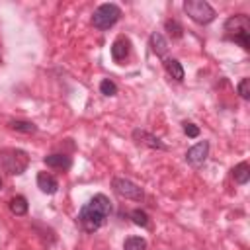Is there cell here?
<instances>
[{
	"label": "cell",
	"instance_id": "obj_1",
	"mask_svg": "<svg viewBox=\"0 0 250 250\" xmlns=\"http://www.w3.org/2000/svg\"><path fill=\"white\" fill-rule=\"evenodd\" d=\"M109 213H111V201L104 193H98L80 209L78 221L86 232H96L109 217Z\"/></svg>",
	"mask_w": 250,
	"mask_h": 250
},
{
	"label": "cell",
	"instance_id": "obj_2",
	"mask_svg": "<svg viewBox=\"0 0 250 250\" xmlns=\"http://www.w3.org/2000/svg\"><path fill=\"white\" fill-rule=\"evenodd\" d=\"M225 31H227V37L232 39L234 43H238L242 49H250V21L244 14H236V16H230L227 21H225Z\"/></svg>",
	"mask_w": 250,
	"mask_h": 250
},
{
	"label": "cell",
	"instance_id": "obj_3",
	"mask_svg": "<svg viewBox=\"0 0 250 250\" xmlns=\"http://www.w3.org/2000/svg\"><path fill=\"white\" fill-rule=\"evenodd\" d=\"M121 18V8L117 4H102L96 8L94 16H92V23L98 29H109L117 20Z\"/></svg>",
	"mask_w": 250,
	"mask_h": 250
},
{
	"label": "cell",
	"instance_id": "obj_4",
	"mask_svg": "<svg viewBox=\"0 0 250 250\" xmlns=\"http://www.w3.org/2000/svg\"><path fill=\"white\" fill-rule=\"evenodd\" d=\"M184 12L195 21V23H209L215 20V10L205 0H186Z\"/></svg>",
	"mask_w": 250,
	"mask_h": 250
},
{
	"label": "cell",
	"instance_id": "obj_5",
	"mask_svg": "<svg viewBox=\"0 0 250 250\" xmlns=\"http://www.w3.org/2000/svg\"><path fill=\"white\" fill-rule=\"evenodd\" d=\"M27 154L23 152V150H16V148H12V150H4L2 154H0V164H2V168L8 172V174H14V176H18V174H21L25 168H27Z\"/></svg>",
	"mask_w": 250,
	"mask_h": 250
},
{
	"label": "cell",
	"instance_id": "obj_6",
	"mask_svg": "<svg viewBox=\"0 0 250 250\" xmlns=\"http://www.w3.org/2000/svg\"><path fill=\"white\" fill-rule=\"evenodd\" d=\"M111 186H113V191H115L117 195L125 197V199L141 201V199L145 197L143 188H139L135 182H131V180H127V178H113Z\"/></svg>",
	"mask_w": 250,
	"mask_h": 250
},
{
	"label": "cell",
	"instance_id": "obj_7",
	"mask_svg": "<svg viewBox=\"0 0 250 250\" xmlns=\"http://www.w3.org/2000/svg\"><path fill=\"white\" fill-rule=\"evenodd\" d=\"M207 154H209V143H207V141H199L197 145H193V146L186 152V160H188L189 166L199 168V166L207 160Z\"/></svg>",
	"mask_w": 250,
	"mask_h": 250
},
{
	"label": "cell",
	"instance_id": "obj_8",
	"mask_svg": "<svg viewBox=\"0 0 250 250\" xmlns=\"http://www.w3.org/2000/svg\"><path fill=\"white\" fill-rule=\"evenodd\" d=\"M133 139H135L139 145H146V146L156 148V150H166V148H168L158 137H154L152 133H148V131H145V129H135V131H133Z\"/></svg>",
	"mask_w": 250,
	"mask_h": 250
},
{
	"label": "cell",
	"instance_id": "obj_9",
	"mask_svg": "<svg viewBox=\"0 0 250 250\" xmlns=\"http://www.w3.org/2000/svg\"><path fill=\"white\" fill-rule=\"evenodd\" d=\"M129 45L131 43H129L127 37H117L113 41V45H111V57H113V61H117V62L125 61L129 57Z\"/></svg>",
	"mask_w": 250,
	"mask_h": 250
},
{
	"label": "cell",
	"instance_id": "obj_10",
	"mask_svg": "<svg viewBox=\"0 0 250 250\" xmlns=\"http://www.w3.org/2000/svg\"><path fill=\"white\" fill-rule=\"evenodd\" d=\"M37 188H39L43 193H55V191L59 189V182H57L51 174L39 172V174H37Z\"/></svg>",
	"mask_w": 250,
	"mask_h": 250
},
{
	"label": "cell",
	"instance_id": "obj_11",
	"mask_svg": "<svg viewBox=\"0 0 250 250\" xmlns=\"http://www.w3.org/2000/svg\"><path fill=\"white\" fill-rule=\"evenodd\" d=\"M150 47H152V53L158 55V57H164V55L168 53V43H166L164 35L158 33V31H154V33L150 35Z\"/></svg>",
	"mask_w": 250,
	"mask_h": 250
},
{
	"label": "cell",
	"instance_id": "obj_12",
	"mask_svg": "<svg viewBox=\"0 0 250 250\" xmlns=\"http://www.w3.org/2000/svg\"><path fill=\"white\" fill-rule=\"evenodd\" d=\"M164 68L174 80H184V68L176 59H164Z\"/></svg>",
	"mask_w": 250,
	"mask_h": 250
},
{
	"label": "cell",
	"instance_id": "obj_13",
	"mask_svg": "<svg viewBox=\"0 0 250 250\" xmlns=\"http://www.w3.org/2000/svg\"><path fill=\"white\" fill-rule=\"evenodd\" d=\"M45 164L47 166H51V168H70V158L66 156V154H49V156H45Z\"/></svg>",
	"mask_w": 250,
	"mask_h": 250
},
{
	"label": "cell",
	"instance_id": "obj_14",
	"mask_svg": "<svg viewBox=\"0 0 250 250\" xmlns=\"http://www.w3.org/2000/svg\"><path fill=\"white\" fill-rule=\"evenodd\" d=\"M8 127L12 129V131H18V133H35L37 131V125L35 123H31V121H23V119H12L10 123H8Z\"/></svg>",
	"mask_w": 250,
	"mask_h": 250
},
{
	"label": "cell",
	"instance_id": "obj_15",
	"mask_svg": "<svg viewBox=\"0 0 250 250\" xmlns=\"http://www.w3.org/2000/svg\"><path fill=\"white\" fill-rule=\"evenodd\" d=\"M8 207H10V211L14 215H25L27 213V199L23 195H16V197L10 199Z\"/></svg>",
	"mask_w": 250,
	"mask_h": 250
},
{
	"label": "cell",
	"instance_id": "obj_16",
	"mask_svg": "<svg viewBox=\"0 0 250 250\" xmlns=\"http://www.w3.org/2000/svg\"><path fill=\"white\" fill-rule=\"evenodd\" d=\"M232 176H234V180H236L238 184H246V182L250 180V166H248L246 162L236 164L234 170H232Z\"/></svg>",
	"mask_w": 250,
	"mask_h": 250
},
{
	"label": "cell",
	"instance_id": "obj_17",
	"mask_svg": "<svg viewBox=\"0 0 250 250\" xmlns=\"http://www.w3.org/2000/svg\"><path fill=\"white\" fill-rule=\"evenodd\" d=\"M123 250H146V240L141 236H129L123 242Z\"/></svg>",
	"mask_w": 250,
	"mask_h": 250
},
{
	"label": "cell",
	"instance_id": "obj_18",
	"mask_svg": "<svg viewBox=\"0 0 250 250\" xmlns=\"http://www.w3.org/2000/svg\"><path fill=\"white\" fill-rule=\"evenodd\" d=\"M164 27H166V31L170 33V37H174V39H180V37L184 35V29H182V25H180L176 20H166Z\"/></svg>",
	"mask_w": 250,
	"mask_h": 250
},
{
	"label": "cell",
	"instance_id": "obj_19",
	"mask_svg": "<svg viewBox=\"0 0 250 250\" xmlns=\"http://www.w3.org/2000/svg\"><path fill=\"white\" fill-rule=\"evenodd\" d=\"M100 92H102L104 96H115V94H117V86H115L113 80L104 78V80L100 82Z\"/></svg>",
	"mask_w": 250,
	"mask_h": 250
},
{
	"label": "cell",
	"instance_id": "obj_20",
	"mask_svg": "<svg viewBox=\"0 0 250 250\" xmlns=\"http://www.w3.org/2000/svg\"><path fill=\"white\" fill-rule=\"evenodd\" d=\"M131 219H133V223L139 225V227H148V215H146L145 211H141V209H135V211L131 213Z\"/></svg>",
	"mask_w": 250,
	"mask_h": 250
},
{
	"label": "cell",
	"instance_id": "obj_21",
	"mask_svg": "<svg viewBox=\"0 0 250 250\" xmlns=\"http://www.w3.org/2000/svg\"><path fill=\"white\" fill-rule=\"evenodd\" d=\"M238 94H240L242 100H248L250 98V80L248 78H242L238 82Z\"/></svg>",
	"mask_w": 250,
	"mask_h": 250
},
{
	"label": "cell",
	"instance_id": "obj_22",
	"mask_svg": "<svg viewBox=\"0 0 250 250\" xmlns=\"http://www.w3.org/2000/svg\"><path fill=\"white\" fill-rule=\"evenodd\" d=\"M184 133H186L188 137L195 139V137H199V127H197L195 123H189V121H186V123H184Z\"/></svg>",
	"mask_w": 250,
	"mask_h": 250
},
{
	"label": "cell",
	"instance_id": "obj_23",
	"mask_svg": "<svg viewBox=\"0 0 250 250\" xmlns=\"http://www.w3.org/2000/svg\"><path fill=\"white\" fill-rule=\"evenodd\" d=\"M0 189H2V178H0Z\"/></svg>",
	"mask_w": 250,
	"mask_h": 250
}]
</instances>
